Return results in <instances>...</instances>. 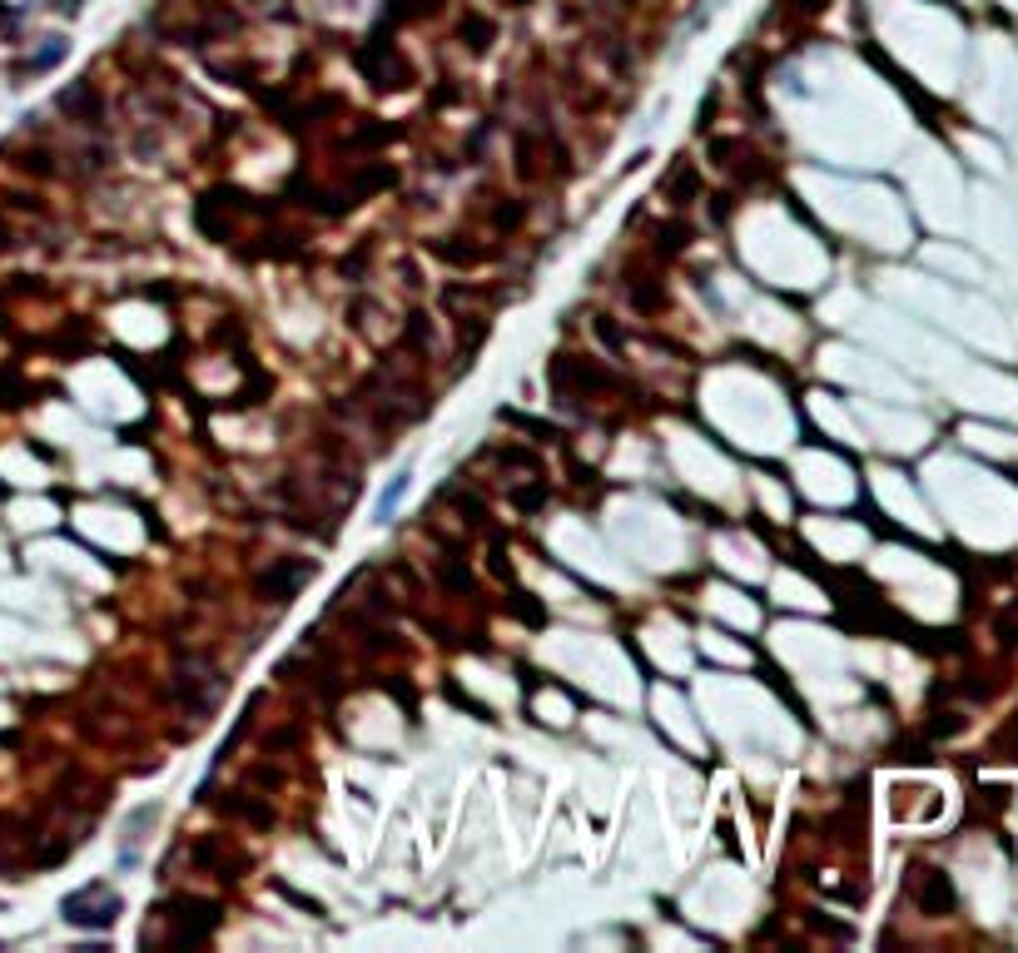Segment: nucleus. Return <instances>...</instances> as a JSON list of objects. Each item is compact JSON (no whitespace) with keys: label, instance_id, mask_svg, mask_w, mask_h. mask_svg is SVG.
<instances>
[{"label":"nucleus","instance_id":"f3484780","mask_svg":"<svg viewBox=\"0 0 1018 953\" xmlns=\"http://www.w3.org/2000/svg\"><path fill=\"white\" fill-rule=\"evenodd\" d=\"M60 55H65V40H50V45H45V50L30 60V70H45V65H55Z\"/></svg>","mask_w":1018,"mask_h":953},{"label":"nucleus","instance_id":"f257e3e1","mask_svg":"<svg viewBox=\"0 0 1018 953\" xmlns=\"http://www.w3.org/2000/svg\"><path fill=\"white\" fill-rule=\"evenodd\" d=\"M60 914H65V924H75V929H110V924L125 914V899H120L110 884H85V889L65 894Z\"/></svg>","mask_w":1018,"mask_h":953},{"label":"nucleus","instance_id":"4468645a","mask_svg":"<svg viewBox=\"0 0 1018 953\" xmlns=\"http://www.w3.org/2000/svg\"><path fill=\"white\" fill-rule=\"evenodd\" d=\"M686 244H691V229H686V224H671V229H661V239H656L661 254H681Z\"/></svg>","mask_w":1018,"mask_h":953},{"label":"nucleus","instance_id":"20e7f679","mask_svg":"<svg viewBox=\"0 0 1018 953\" xmlns=\"http://www.w3.org/2000/svg\"><path fill=\"white\" fill-rule=\"evenodd\" d=\"M909 899L924 909V914H949L954 909V884L939 874V869H914V879H909Z\"/></svg>","mask_w":1018,"mask_h":953},{"label":"nucleus","instance_id":"f03ea898","mask_svg":"<svg viewBox=\"0 0 1018 953\" xmlns=\"http://www.w3.org/2000/svg\"><path fill=\"white\" fill-rule=\"evenodd\" d=\"M159 914L174 924V934H169V939H174V944H189V949H194V944H204V939L219 929V919H224L214 899H174V904H164Z\"/></svg>","mask_w":1018,"mask_h":953},{"label":"nucleus","instance_id":"9b49d317","mask_svg":"<svg viewBox=\"0 0 1018 953\" xmlns=\"http://www.w3.org/2000/svg\"><path fill=\"white\" fill-rule=\"evenodd\" d=\"M666 199H671V204H691V199H696V174H691L686 164L676 169V179H671V189H666Z\"/></svg>","mask_w":1018,"mask_h":953},{"label":"nucleus","instance_id":"0eeeda50","mask_svg":"<svg viewBox=\"0 0 1018 953\" xmlns=\"http://www.w3.org/2000/svg\"><path fill=\"white\" fill-rule=\"evenodd\" d=\"M403 348H413V353H428V348H433V328H428V313H413V318H408Z\"/></svg>","mask_w":1018,"mask_h":953},{"label":"nucleus","instance_id":"39448f33","mask_svg":"<svg viewBox=\"0 0 1018 953\" xmlns=\"http://www.w3.org/2000/svg\"><path fill=\"white\" fill-rule=\"evenodd\" d=\"M214 690H219V676H214L204 661H194V676L179 671V700H184L189 715H204V710L214 705Z\"/></svg>","mask_w":1018,"mask_h":953},{"label":"nucleus","instance_id":"9d476101","mask_svg":"<svg viewBox=\"0 0 1018 953\" xmlns=\"http://www.w3.org/2000/svg\"><path fill=\"white\" fill-rule=\"evenodd\" d=\"M437 576H442V586H447V591H472V571H467L462 561H452V556H442Z\"/></svg>","mask_w":1018,"mask_h":953},{"label":"nucleus","instance_id":"6e6552de","mask_svg":"<svg viewBox=\"0 0 1018 953\" xmlns=\"http://www.w3.org/2000/svg\"><path fill=\"white\" fill-rule=\"evenodd\" d=\"M408 482H413V472H398V477L388 482V492L378 497V522H388V517L398 512V502H403V492H408Z\"/></svg>","mask_w":1018,"mask_h":953},{"label":"nucleus","instance_id":"2eb2a0df","mask_svg":"<svg viewBox=\"0 0 1018 953\" xmlns=\"http://www.w3.org/2000/svg\"><path fill=\"white\" fill-rule=\"evenodd\" d=\"M522 214H527L522 204H497V214H492V224H497V229H517V224H522Z\"/></svg>","mask_w":1018,"mask_h":953},{"label":"nucleus","instance_id":"dca6fc26","mask_svg":"<svg viewBox=\"0 0 1018 953\" xmlns=\"http://www.w3.org/2000/svg\"><path fill=\"white\" fill-rule=\"evenodd\" d=\"M631 303H636L641 313H651V308H661V293L646 288V283H631Z\"/></svg>","mask_w":1018,"mask_h":953},{"label":"nucleus","instance_id":"7ed1b4c3","mask_svg":"<svg viewBox=\"0 0 1018 953\" xmlns=\"http://www.w3.org/2000/svg\"><path fill=\"white\" fill-rule=\"evenodd\" d=\"M313 576H318V561H308V556H284V561H274V566L259 576L254 591H259L264 601H279V606H284V601H293Z\"/></svg>","mask_w":1018,"mask_h":953},{"label":"nucleus","instance_id":"a211bd4d","mask_svg":"<svg viewBox=\"0 0 1018 953\" xmlns=\"http://www.w3.org/2000/svg\"><path fill=\"white\" fill-rule=\"evenodd\" d=\"M462 35H472V50H487V35H492V30H487L482 20H472V25H462Z\"/></svg>","mask_w":1018,"mask_h":953},{"label":"nucleus","instance_id":"ddd939ff","mask_svg":"<svg viewBox=\"0 0 1018 953\" xmlns=\"http://www.w3.org/2000/svg\"><path fill=\"white\" fill-rule=\"evenodd\" d=\"M542 502H547V482H532V487H517V492H512V507H517V512H537Z\"/></svg>","mask_w":1018,"mask_h":953},{"label":"nucleus","instance_id":"f8f14e48","mask_svg":"<svg viewBox=\"0 0 1018 953\" xmlns=\"http://www.w3.org/2000/svg\"><path fill=\"white\" fill-rule=\"evenodd\" d=\"M512 611H517V616H522L527 626H542V621H547V611H542V606L532 601V591H522V586L512 591Z\"/></svg>","mask_w":1018,"mask_h":953},{"label":"nucleus","instance_id":"6ab92c4d","mask_svg":"<svg viewBox=\"0 0 1018 953\" xmlns=\"http://www.w3.org/2000/svg\"><path fill=\"white\" fill-rule=\"evenodd\" d=\"M492 571H497V576H512V561H507V546L502 542H492Z\"/></svg>","mask_w":1018,"mask_h":953},{"label":"nucleus","instance_id":"1a4fd4ad","mask_svg":"<svg viewBox=\"0 0 1018 953\" xmlns=\"http://www.w3.org/2000/svg\"><path fill=\"white\" fill-rule=\"evenodd\" d=\"M224 810H229V815H244V819H254V824H264V829L274 824V810H269V805H254L249 795H234V800H224Z\"/></svg>","mask_w":1018,"mask_h":953},{"label":"nucleus","instance_id":"423d86ee","mask_svg":"<svg viewBox=\"0 0 1018 953\" xmlns=\"http://www.w3.org/2000/svg\"><path fill=\"white\" fill-rule=\"evenodd\" d=\"M60 110H65L70 120H80V125H100V115H105V105H100V95H95L90 85H70V90L60 95Z\"/></svg>","mask_w":1018,"mask_h":953}]
</instances>
